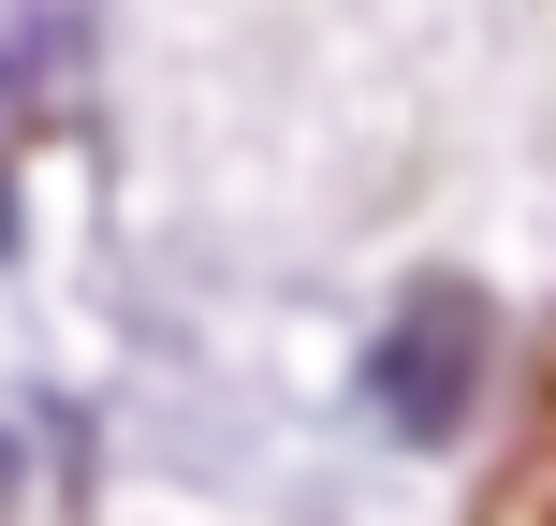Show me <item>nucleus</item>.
<instances>
[{
	"mask_svg": "<svg viewBox=\"0 0 556 526\" xmlns=\"http://www.w3.org/2000/svg\"><path fill=\"white\" fill-rule=\"evenodd\" d=\"M0 483H15V453H0Z\"/></svg>",
	"mask_w": 556,
	"mask_h": 526,
	"instance_id": "f03ea898",
	"label": "nucleus"
},
{
	"mask_svg": "<svg viewBox=\"0 0 556 526\" xmlns=\"http://www.w3.org/2000/svg\"><path fill=\"white\" fill-rule=\"evenodd\" d=\"M483 351H498L483 293H469V278H425V293L381 322V351H366V410H381L395 439H454L469 395H483Z\"/></svg>",
	"mask_w": 556,
	"mask_h": 526,
	"instance_id": "f257e3e1",
	"label": "nucleus"
}]
</instances>
